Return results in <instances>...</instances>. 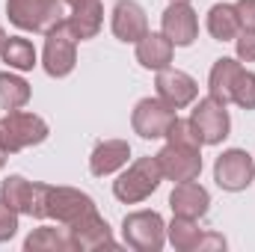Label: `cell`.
Returning <instances> with one entry per match:
<instances>
[{
  "instance_id": "obj_1",
  "label": "cell",
  "mask_w": 255,
  "mask_h": 252,
  "mask_svg": "<svg viewBox=\"0 0 255 252\" xmlns=\"http://www.w3.org/2000/svg\"><path fill=\"white\" fill-rule=\"evenodd\" d=\"M98 211L92 196H86L83 190L74 187H54V184H42V214L39 220H57L60 226H71L80 217Z\"/></svg>"
},
{
  "instance_id": "obj_2",
  "label": "cell",
  "mask_w": 255,
  "mask_h": 252,
  "mask_svg": "<svg viewBox=\"0 0 255 252\" xmlns=\"http://www.w3.org/2000/svg\"><path fill=\"white\" fill-rule=\"evenodd\" d=\"M160 181H163V172L157 157H139L113 181V196L125 205H136L160 187Z\"/></svg>"
},
{
  "instance_id": "obj_3",
  "label": "cell",
  "mask_w": 255,
  "mask_h": 252,
  "mask_svg": "<svg viewBox=\"0 0 255 252\" xmlns=\"http://www.w3.org/2000/svg\"><path fill=\"white\" fill-rule=\"evenodd\" d=\"M6 15L27 33H48L65 21L63 0H6Z\"/></svg>"
},
{
  "instance_id": "obj_4",
  "label": "cell",
  "mask_w": 255,
  "mask_h": 252,
  "mask_svg": "<svg viewBox=\"0 0 255 252\" xmlns=\"http://www.w3.org/2000/svg\"><path fill=\"white\" fill-rule=\"evenodd\" d=\"M48 122L36 113H27V110H12L0 119V145L15 154V151H24L30 145H39L48 139Z\"/></svg>"
},
{
  "instance_id": "obj_5",
  "label": "cell",
  "mask_w": 255,
  "mask_h": 252,
  "mask_svg": "<svg viewBox=\"0 0 255 252\" xmlns=\"http://www.w3.org/2000/svg\"><path fill=\"white\" fill-rule=\"evenodd\" d=\"M122 241L136 252H160L166 244V223L157 211H133L122 220Z\"/></svg>"
},
{
  "instance_id": "obj_6",
  "label": "cell",
  "mask_w": 255,
  "mask_h": 252,
  "mask_svg": "<svg viewBox=\"0 0 255 252\" xmlns=\"http://www.w3.org/2000/svg\"><path fill=\"white\" fill-rule=\"evenodd\" d=\"M45 51H42V65L51 77H65L77 65V36L71 33L68 21H60L54 30L45 33Z\"/></svg>"
},
{
  "instance_id": "obj_7",
  "label": "cell",
  "mask_w": 255,
  "mask_h": 252,
  "mask_svg": "<svg viewBox=\"0 0 255 252\" xmlns=\"http://www.w3.org/2000/svg\"><path fill=\"white\" fill-rule=\"evenodd\" d=\"M190 125H193V133L199 136L202 145H217L229 136L232 130V119H229V110L223 101L217 98H202L190 113Z\"/></svg>"
},
{
  "instance_id": "obj_8",
  "label": "cell",
  "mask_w": 255,
  "mask_h": 252,
  "mask_svg": "<svg viewBox=\"0 0 255 252\" xmlns=\"http://www.w3.org/2000/svg\"><path fill=\"white\" fill-rule=\"evenodd\" d=\"M253 178H255V160L244 148H229L214 163V181H217L220 190L241 193V190H247L253 184Z\"/></svg>"
},
{
  "instance_id": "obj_9",
  "label": "cell",
  "mask_w": 255,
  "mask_h": 252,
  "mask_svg": "<svg viewBox=\"0 0 255 252\" xmlns=\"http://www.w3.org/2000/svg\"><path fill=\"white\" fill-rule=\"evenodd\" d=\"M157 163H160V172L163 178L181 184V181H196L199 172H202V151L196 145H175V142H166L157 154Z\"/></svg>"
},
{
  "instance_id": "obj_10",
  "label": "cell",
  "mask_w": 255,
  "mask_h": 252,
  "mask_svg": "<svg viewBox=\"0 0 255 252\" xmlns=\"http://www.w3.org/2000/svg\"><path fill=\"white\" fill-rule=\"evenodd\" d=\"M172 122H175V107H169L163 98H142V101H136L133 116H130L133 133H139L142 139L166 136Z\"/></svg>"
},
{
  "instance_id": "obj_11",
  "label": "cell",
  "mask_w": 255,
  "mask_h": 252,
  "mask_svg": "<svg viewBox=\"0 0 255 252\" xmlns=\"http://www.w3.org/2000/svg\"><path fill=\"white\" fill-rule=\"evenodd\" d=\"M157 98H163L169 107H175V110H184V107H190L193 101H196V95H199V86H196V80H193L187 71H178V68H160L157 71Z\"/></svg>"
},
{
  "instance_id": "obj_12",
  "label": "cell",
  "mask_w": 255,
  "mask_h": 252,
  "mask_svg": "<svg viewBox=\"0 0 255 252\" xmlns=\"http://www.w3.org/2000/svg\"><path fill=\"white\" fill-rule=\"evenodd\" d=\"M68 232H71V244H74L77 252H92V250H101V247H116V238H113L107 220H104L98 211H92V214L80 217L77 223H71Z\"/></svg>"
},
{
  "instance_id": "obj_13",
  "label": "cell",
  "mask_w": 255,
  "mask_h": 252,
  "mask_svg": "<svg viewBox=\"0 0 255 252\" xmlns=\"http://www.w3.org/2000/svg\"><path fill=\"white\" fill-rule=\"evenodd\" d=\"M160 27H163V36L175 48H187L199 36V18H196L190 3H169L163 18H160Z\"/></svg>"
},
{
  "instance_id": "obj_14",
  "label": "cell",
  "mask_w": 255,
  "mask_h": 252,
  "mask_svg": "<svg viewBox=\"0 0 255 252\" xmlns=\"http://www.w3.org/2000/svg\"><path fill=\"white\" fill-rule=\"evenodd\" d=\"M148 33V18H145V9L133 0H119L113 6V36L119 42H130L136 45L142 36Z\"/></svg>"
},
{
  "instance_id": "obj_15",
  "label": "cell",
  "mask_w": 255,
  "mask_h": 252,
  "mask_svg": "<svg viewBox=\"0 0 255 252\" xmlns=\"http://www.w3.org/2000/svg\"><path fill=\"white\" fill-rule=\"evenodd\" d=\"M169 208L175 217H187V220H199L208 214L211 208V196L208 190L196 181H181L175 184V190L169 193Z\"/></svg>"
},
{
  "instance_id": "obj_16",
  "label": "cell",
  "mask_w": 255,
  "mask_h": 252,
  "mask_svg": "<svg viewBox=\"0 0 255 252\" xmlns=\"http://www.w3.org/2000/svg\"><path fill=\"white\" fill-rule=\"evenodd\" d=\"M130 157V145L128 139H101L92 154H89V172L95 178H104V175H113L116 169H122Z\"/></svg>"
},
{
  "instance_id": "obj_17",
  "label": "cell",
  "mask_w": 255,
  "mask_h": 252,
  "mask_svg": "<svg viewBox=\"0 0 255 252\" xmlns=\"http://www.w3.org/2000/svg\"><path fill=\"white\" fill-rule=\"evenodd\" d=\"M172 54H175V45L163 36V33H145L139 42H136V63L142 68H151V71H160L172 63Z\"/></svg>"
},
{
  "instance_id": "obj_18",
  "label": "cell",
  "mask_w": 255,
  "mask_h": 252,
  "mask_svg": "<svg viewBox=\"0 0 255 252\" xmlns=\"http://www.w3.org/2000/svg\"><path fill=\"white\" fill-rule=\"evenodd\" d=\"M71 33L83 42V39H95L98 30H101V21H104V9H101V0H80L71 6V15L65 18Z\"/></svg>"
},
{
  "instance_id": "obj_19",
  "label": "cell",
  "mask_w": 255,
  "mask_h": 252,
  "mask_svg": "<svg viewBox=\"0 0 255 252\" xmlns=\"http://www.w3.org/2000/svg\"><path fill=\"white\" fill-rule=\"evenodd\" d=\"M24 250L27 252H71L74 244H71L68 226H63V229H57V226H42V229H36V232L27 235Z\"/></svg>"
},
{
  "instance_id": "obj_20",
  "label": "cell",
  "mask_w": 255,
  "mask_h": 252,
  "mask_svg": "<svg viewBox=\"0 0 255 252\" xmlns=\"http://www.w3.org/2000/svg\"><path fill=\"white\" fill-rule=\"evenodd\" d=\"M241 68L244 65L238 63V60H232V57L217 60L214 68H211V74H208V92H211V98L229 104L232 101V86H235V77H238Z\"/></svg>"
},
{
  "instance_id": "obj_21",
  "label": "cell",
  "mask_w": 255,
  "mask_h": 252,
  "mask_svg": "<svg viewBox=\"0 0 255 252\" xmlns=\"http://www.w3.org/2000/svg\"><path fill=\"white\" fill-rule=\"evenodd\" d=\"M208 33L217 42H235L241 33V21L232 3H214L208 9Z\"/></svg>"
},
{
  "instance_id": "obj_22",
  "label": "cell",
  "mask_w": 255,
  "mask_h": 252,
  "mask_svg": "<svg viewBox=\"0 0 255 252\" xmlns=\"http://www.w3.org/2000/svg\"><path fill=\"white\" fill-rule=\"evenodd\" d=\"M27 101H30V83L18 74L3 71L0 74V110L12 113V110L27 107Z\"/></svg>"
},
{
  "instance_id": "obj_23",
  "label": "cell",
  "mask_w": 255,
  "mask_h": 252,
  "mask_svg": "<svg viewBox=\"0 0 255 252\" xmlns=\"http://www.w3.org/2000/svg\"><path fill=\"white\" fill-rule=\"evenodd\" d=\"M202 235L205 232L196 226V220H187V217H172V223L166 226V238L178 252H196Z\"/></svg>"
},
{
  "instance_id": "obj_24",
  "label": "cell",
  "mask_w": 255,
  "mask_h": 252,
  "mask_svg": "<svg viewBox=\"0 0 255 252\" xmlns=\"http://www.w3.org/2000/svg\"><path fill=\"white\" fill-rule=\"evenodd\" d=\"M0 57H3V63L9 65V68H15V71H30L36 65V48H33L30 39L9 36L6 45H3V51H0Z\"/></svg>"
},
{
  "instance_id": "obj_25",
  "label": "cell",
  "mask_w": 255,
  "mask_h": 252,
  "mask_svg": "<svg viewBox=\"0 0 255 252\" xmlns=\"http://www.w3.org/2000/svg\"><path fill=\"white\" fill-rule=\"evenodd\" d=\"M0 199L9 208H15L18 214H30V205H33V181H27L21 175H9L0 184Z\"/></svg>"
},
{
  "instance_id": "obj_26",
  "label": "cell",
  "mask_w": 255,
  "mask_h": 252,
  "mask_svg": "<svg viewBox=\"0 0 255 252\" xmlns=\"http://www.w3.org/2000/svg\"><path fill=\"white\" fill-rule=\"evenodd\" d=\"M232 104H238L241 110H255V74L241 68L232 86Z\"/></svg>"
},
{
  "instance_id": "obj_27",
  "label": "cell",
  "mask_w": 255,
  "mask_h": 252,
  "mask_svg": "<svg viewBox=\"0 0 255 252\" xmlns=\"http://www.w3.org/2000/svg\"><path fill=\"white\" fill-rule=\"evenodd\" d=\"M166 142H175V145H196V148H202L199 136L193 133L190 119H178V116H175V122H172L169 130H166Z\"/></svg>"
},
{
  "instance_id": "obj_28",
  "label": "cell",
  "mask_w": 255,
  "mask_h": 252,
  "mask_svg": "<svg viewBox=\"0 0 255 252\" xmlns=\"http://www.w3.org/2000/svg\"><path fill=\"white\" fill-rule=\"evenodd\" d=\"M18 232V211L9 208L3 199H0V244L3 241H12Z\"/></svg>"
},
{
  "instance_id": "obj_29",
  "label": "cell",
  "mask_w": 255,
  "mask_h": 252,
  "mask_svg": "<svg viewBox=\"0 0 255 252\" xmlns=\"http://www.w3.org/2000/svg\"><path fill=\"white\" fill-rule=\"evenodd\" d=\"M235 48L241 63H255V30H241L235 39Z\"/></svg>"
},
{
  "instance_id": "obj_30",
  "label": "cell",
  "mask_w": 255,
  "mask_h": 252,
  "mask_svg": "<svg viewBox=\"0 0 255 252\" xmlns=\"http://www.w3.org/2000/svg\"><path fill=\"white\" fill-rule=\"evenodd\" d=\"M235 12H238L241 30H255V0H238Z\"/></svg>"
},
{
  "instance_id": "obj_31",
  "label": "cell",
  "mask_w": 255,
  "mask_h": 252,
  "mask_svg": "<svg viewBox=\"0 0 255 252\" xmlns=\"http://www.w3.org/2000/svg\"><path fill=\"white\" fill-rule=\"evenodd\" d=\"M214 250H226V238L223 235H214V232H205L196 252H214Z\"/></svg>"
},
{
  "instance_id": "obj_32",
  "label": "cell",
  "mask_w": 255,
  "mask_h": 252,
  "mask_svg": "<svg viewBox=\"0 0 255 252\" xmlns=\"http://www.w3.org/2000/svg\"><path fill=\"white\" fill-rule=\"evenodd\" d=\"M6 157H9V151H6V148H3V145H0V169H3V166H6Z\"/></svg>"
},
{
  "instance_id": "obj_33",
  "label": "cell",
  "mask_w": 255,
  "mask_h": 252,
  "mask_svg": "<svg viewBox=\"0 0 255 252\" xmlns=\"http://www.w3.org/2000/svg\"><path fill=\"white\" fill-rule=\"evenodd\" d=\"M6 39H9V36H6V30L0 27V51H3V45H6Z\"/></svg>"
},
{
  "instance_id": "obj_34",
  "label": "cell",
  "mask_w": 255,
  "mask_h": 252,
  "mask_svg": "<svg viewBox=\"0 0 255 252\" xmlns=\"http://www.w3.org/2000/svg\"><path fill=\"white\" fill-rule=\"evenodd\" d=\"M63 3H68V6H74V3H80V0H63Z\"/></svg>"
},
{
  "instance_id": "obj_35",
  "label": "cell",
  "mask_w": 255,
  "mask_h": 252,
  "mask_svg": "<svg viewBox=\"0 0 255 252\" xmlns=\"http://www.w3.org/2000/svg\"><path fill=\"white\" fill-rule=\"evenodd\" d=\"M169 3H190V0H169Z\"/></svg>"
}]
</instances>
